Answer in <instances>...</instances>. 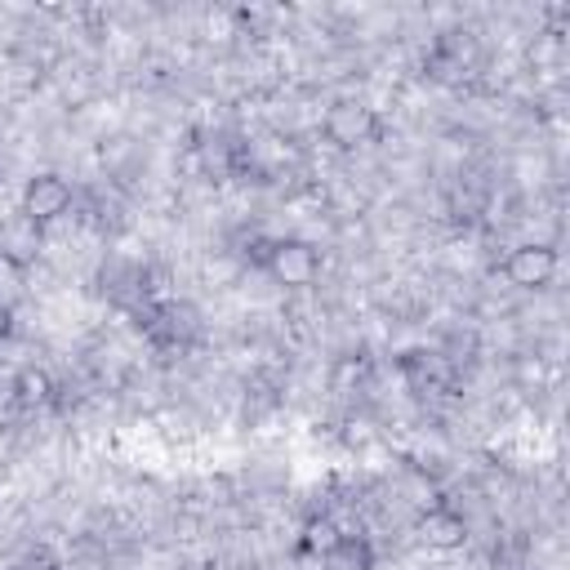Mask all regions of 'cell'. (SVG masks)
I'll return each instance as SVG.
<instances>
[{
	"label": "cell",
	"mask_w": 570,
	"mask_h": 570,
	"mask_svg": "<svg viewBox=\"0 0 570 570\" xmlns=\"http://www.w3.org/2000/svg\"><path fill=\"white\" fill-rule=\"evenodd\" d=\"M321 129H325V138H330L334 147H361V142L374 138L379 125H374V111H370L365 102H356V98H338V102L325 107Z\"/></svg>",
	"instance_id": "6da1fadb"
},
{
	"label": "cell",
	"mask_w": 570,
	"mask_h": 570,
	"mask_svg": "<svg viewBox=\"0 0 570 570\" xmlns=\"http://www.w3.org/2000/svg\"><path fill=\"white\" fill-rule=\"evenodd\" d=\"M267 272H272L281 285L303 289V285H312V281L321 276V254H316V245H307V240H276V245L267 249Z\"/></svg>",
	"instance_id": "7a4b0ae2"
},
{
	"label": "cell",
	"mask_w": 570,
	"mask_h": 570,
	"mask_svg": "<svg viewBox=\"0 0 570 570\" xmlns=\"http://www.w3.org/2000/svg\"><path fill=\"white\" fill-rule=\"evenodd\" d=\"M67 209H71V183H67L62 174H36V178L22 187V214H27L36 227L62 218Z\"/></svg>",
	"instance_id": "3957f363"
},
{
	"label": "cell",
	"mask_w": 570,
	"mask_h": 570,
	"mask_svg": "<svg viewBox=\"0 0 570 570\" xmlns=\"http://www.w3.org/2000/svg\"><path fill=\"white\" fill-rule=\"evenodd\" d=\"M503 276L512 285H521V289H539V285H548L557 276V249L543 245V240H525L503 258Z\"/></svg>",
	"instance_id": "277c9868"
},
{
	"label": "cell",
	"mask_w": 570,
	"mask_h": 570,
	"mask_svg": "<svg viewBox=\"0 0 570 570\" xmlns=\"http://www.w3.org/2000/svg\"><path fill=\"white\" fill-rule=\"evenodd\" d=\"M419 539H423L428 548H436V552H454V548H463V539H468V521H463V512L432 503V508L419 517Z\"/></svg>",
	"instance_id": "5b68a950"
},
{
	"label": "cell",
	"mask_w": 570,
	"mask_h": 570,
	"mask_svg": "<svg viewBox=\"0 0 570 570\" xmlns=\"http://www.w3.org/2000/svg\"><path fill=\"white\" fill-rule=\"evenodd\" d=\"M321 570H374V548L361 534H343L325 557Z\"/></svg>",
	"instance_id": "8992f818"
},
{
	"label": "cell",
	"mask_w": 570,
	"mask_h": 570,
	"mask_svg": "<svg viewBox=\"0 0 570 570\" xmlns=\"http://www.w3.org/2000/svg\"><path fill=\"white\" fill-rule=\"evenodd\" d=\"M13 396H18V405H27V410L49 405V401H53V379H49V370H45V365H22L18 379H13Z\"/></svg>",
	"instance_id": "52a82bcc"
},
{
	"label": "cell",
	"mask_w": 570,
	"mask_h": 570,
	"mask_svg": "<svg viewBox=\"0 0 570 570\" xmlns=\"http://www.w3.org/2000/svg\"><path fill=\"white\" fill-rule=\"evenodd\" d=\"M338 539H343V534H338V525H334L330 517H312V521H307V530H303V548H307V552H316V557H325Z\"/></svg>",
	"instance_id": "ba28073f"
},
{
	"label": "cell",
	"mask_w": 570,
	"mask_h": 570,
	"mask_svg": "<svg viewBox=\"0 0 570 570\" xmlns=\"http://www.w3.org/2000/svg\"><path fill=\"white\" fill-rule=\"evenodd\" d=\"M22 298V263L0 254V307H13Z\"/></svg>",
	"instance_id": "9c48e42d"
},
{
	"label": "cell",
	"mask_w": 570,
	"mask_h": 570,
	"mask_svg": "<svg viewBox=\"0 0 570 570\" xmlns=\"http://www.w3.org/2000/svg\"><path fill=\"white\" fill-rule=\"evenodd\" d=\"M9 330H13V307H0V343L9 338Z\"/></svg>",
	"instance_id": "30bf717a"
}]
</instances>
